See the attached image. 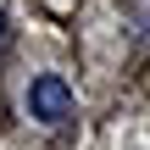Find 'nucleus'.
<instances>
[{"instance_id":"obj_1","label":"nucleus","mask_w":150,"mask_h":150,"mask_svg":"<svg viewBox=\"0 0 150 150\" xmlns=\"http://www.w3.org/2000/svg\"><path fill=\"white\" fill-rule=\"evenodd\" d=\"M28 117H33V122H61V117H72V89H67V78L39 72V78L28 83Z\"/></svg>"},{"instance_id":"obj_2","label":"nucleus","mask_w":150,"mask_h":150,"mask_svg":"<svg viewBox=\"0 0 150 150\" xmlns=\"http://www.w3.org/2000/svg\"><path fill=\"white\" fill-rule=\"evenodd\" d=\"M0 39H6V17H0Z\"/></svg>"}]
</instances>
